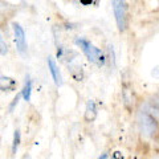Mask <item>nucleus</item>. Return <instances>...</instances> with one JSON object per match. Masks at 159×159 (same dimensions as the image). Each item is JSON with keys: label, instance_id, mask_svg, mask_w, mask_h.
Masks as SVG:
<instances>
[{"label": "nucleus", "instance_id": "f257e3e1", "mask_svg": "<svg viewBox=\"0 0 159 159\" xmlns=\"http://www.w3.org/2000/svg\"><path fill=\"white\" fill-rule=\"evenodd\" d=\"M139 125L146 137H152L158 130V102H146L139 111Z\"/></svg>", "mask_w": 159, "mask_h": 159}, {"label": "nucleus", "instance_id": "f03ea898", "mask_svg": "<svg viewBox=\"0 0 159 159\" xmlns=\"http://www.w3.org/2000/svg\"><path fill=\"white\" fill-rule=\"evenodd\" d=\"M76 45L81 49L82 53L86 56V58L90 62H93L97 66H105L106 64V56L103 54V52L99 48L89 41L86 39H76Z\"/></svg>", "mask_w": 159, "mask_h": 159}, {"label": "nucleus", "instance_id": "7ed1b4c3", "mask_svg": "<svg viewBox=\"0 0 159 159\" xmlns=\"http://www.w3.org/2000/svg\"><path fill=\"white\" fill-rule=\"evenodd\" d=\"M113 12L119 32H125L129 25V11L126 0H111Z\"/></svg>", "mask_w": 159, "mask_h": 159}, {"label": "nucleus", "instance_id": "20e7f679", "mask_svg": "<svg viewBox=\"0 0 159 159\" xmlns=\"http://www.w3.org/2000/svg\"><path fill=\"white\" fill-rule=\"evenodd\" d=\"M13 28V33H15V43H16V48L19 53L25 54L27 49H28V44H27V37H25V32H24L23 27L19 23H13L12 24Z\"/></svg>", "mask_w": 159, "mask_h": 159}, {"label": "nucleus", "instance_id": "39448f33", "mask_svg": "<svg viewBox=\"0 0 159 159\" xmlns=\"http://www.w3.org/2000/svg\"><path fill=\"white\" fill-rule=\"evenodd\" d=\"M48 68H49V72L52 74V78L54 84L57 86H61L62 85V76H61V72L58 69V65L56 64V61L53 60V57H48Z\"/></svg>", "mask_w": 159, "mask_h": 159}, {"label": "nucleus", "instance_id": "423d86ee", "mask_svg": "<svg viewBox=\"0 0 159 159\" xmlns=\"http://www.w3.org/2000/svg\"><path fill=\"white\" fill-rule=\"evenodd\" d=\"M16 86H17L16 80L0 73V90L2 92H13V90H16Z\"/></svg>", "mask_w": 159, "mask_h": 159}, {"label": "nucleus", "instance_id": "0eeeda50", "mask_svg": "<svg viewBox=\"0 0 159 159\" xmlns=\"http://www.w3.org/2000/svg\"><path fill=\"white\" fill-rule=\"evenodd\" d=\"M97 103L94 99H89L88 103H86V109H85V116H84V118H85L86 122H93L94 119L97 118Z\"/></svg>", "mask_w": 159, "mask_h": 159}, {"label": "nucleus", "instance_id": "6e6552de", "mask_svg": "<svg viewBox=\"0 0 159 159\" xmlns=\"http://www.w3.org/2000/svg\"><path fill=\"white\" fill-rule=\"evenodd\" d=\"M21 96L24 98V101H27V102L31 101V97H32V81H31V78L29 77L27 78L25 84H24V88L21 90Z\"/></svg>", "mask_w": 159, "mask_h": 159}, {"label": "nucleus", "instance_id": "1a4fd4ad", "mask_svg": "<svg viewBox=\"0 0 159 159\" xmlns=\"http://www.w3.org/2000/svg\"><path fill=\"white\" fill-rule=\"evenodd\" d=\"M20 141H21L20 131L19 130H15V133H13V141H12V154H16L17 148L20 146Z\"/></svg>", "mask_w": 159, "mask_h": 159}, {"label": "nucleus", "instance_id": "9d476101", "mask_svg": "<svg viewBox=\"0 0 159 159\" xmlns=\"http://www.w3.org/2000/svg\"><path fill=\"white\" fill-rule=\"evenodd\" d=\"M70 73H72V76H73V78L76 80V81H81V78L84 76L80 66H70Z\"/></svg>", "mask_w": 159, "mask_h": 159}, {"label": "nucleus", "instance_id": "9b49d317", "mask_svg": "<svg viewBox=\"0 0 159 159\" xmlns=\"http://www.w3.org/2000/svg\"><path fill=\"white\" fill-rule=\"evenodd\" d=\"M7 53H8V47H7V44L2 36V32H0V54H2V56H6Z\"/></svg>", "mask_w": 159, "mask_h": 159}, {"label": "nucleus", "instance_id": "f8f14e48", "mask_svg": "<svg viewBox=\"0 0 159 159\" xmlns=\"http://www.w3.org/2000/svg\"><path fill=\"white\" fill-rule=\"evenodd\" d=\"M20 96H21V94H19V96H16V98H15L13 99V101H12V103H11V106H9V110H13V107L15 106H16L17 105V103H19V99H20Z\"/></svg>", "mask_w": 159, "mask_h": 159}, {"label": "nucleus", "instance_id": "ddd939ff", "mask_svg": "<svg viewBox=\"0 0 159 159\" xmlns=\"http://www.w3.org/2000/svg\"><path fill=\"white\" fill-rule=\"evenodd\" d=\"M80 3H81L82 6H90L93 3V0H80Z\"/></svg>", "mask_w": 159, "mask_h": 159}, {"label": "nucleus", "instance_id": "4468645a", "mask_svg": "<svg viewBox=\"0 0 159 159\" xmlns=\"http://www.w3.org/2000/svg\"><path fill=\"white\" fill-rule=\"evenodd\" d=\"M98 159H107V154H102V155L99 157Z\"/></svg>", "mask_w": 159, "mask_h": 159}]
</instances>
